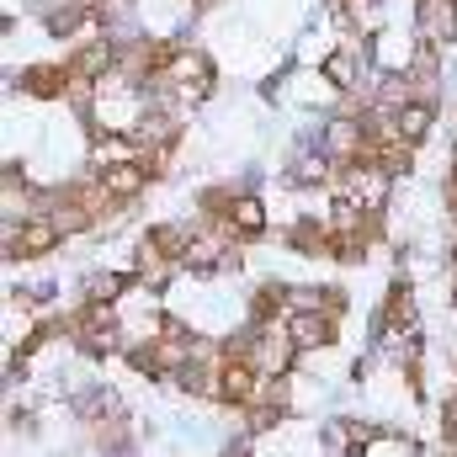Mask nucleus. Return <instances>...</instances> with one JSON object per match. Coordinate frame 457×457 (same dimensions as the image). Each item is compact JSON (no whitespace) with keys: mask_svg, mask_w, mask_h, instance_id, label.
Segmentation results:
<instances>
[{"mask_svg":"<svg viewBox=\"0 0 457 457\" xmlns=\"http://www.w3.org/2000/svg\"><path fill=\"white\" fill-rule=\"evenodd\" d=\"M320 149L336 160V165H356V160H367V117L361 112H341L330 117L325 128H320Z\"/></svg>","mask_w":457,"mask_h":457,"instance_id":"f257e3e1","label":"nucleus"},{"mask_svg":"<svg viewBox=\"0 0 457 457\" xmlns=\"http://www.w3.org/2000/svg\"><path fill=\"white\" fill-rule=\"evenodd\" d=\"M59 239H64V228L54 224L48 213H32V219L5 228V261H43Z\"/></svg>","mask_w":457,"mask_h":457,"instance_id":"f03ea898","label":"nucleus"},{"mask_svg":"<svg viewBox=\"0 0 457 457\" xmlns=\"http://www.w3.org/2000/svg\"><path fill=\"white\" fill-rule=\"evenodd\" d=\"M287 330H293V345H298V351H314V345H330L341 336V314L298 309V314H287Z\"/></svg>","mask_w":457,"mask_h":457,"instance_id":"7ed1b4c3","label":"nucleus"},{"mask_svg":"<svg viewBox=\"0 0 457 457\" xmlns=\"http://www.w3.org/2000/svg\"><path fill=\"white\" fill-rule=\"evenodd\" d=\"M96 176H102V187L112 192L122 208H128V203H133V197H138V192L154 181V176L144 170V160H122V165H107V170H96Z\"/></svg>","mask_w":457,"mask_h":457,"instance_id":"20e7f679","label":"nucleus"},{"mask_svg":"<svg viewBox=\"0 0 457 457\" xmlns=\"http://www.w3.org/2000/svg\"><path fill=\"white\" fill-rule=\"evenodd\" d=\"M394 128H399L404 144H420V138L436 128V102H404V107L394 112Z\"/></svg>","mask_w":457,"mask_h":457,"instance_id":"39448f33","label":"nucleus"},{"mask_svg":"<svg viewBox=\"0 0 457 457\" xmlns=\"http://www.w3.org/2000/svg\"><path fill=\"white\" fill-rule=\"evenodd\" d=\"M378 325H383V330H415V298H410V287H404V282H394V287H388Z\"/></svg>","mask_w":457,"mask_h":457,"instance_id":"423d86ee","label":"nucleus"},{"mask_svg":"<svg viewBox=\"0 0 457 457\" xmlns=\"http://www.w3.org/2000/svg\"><path fill=\"white\" fill-rule=\"evenodd\" d=\"M228 228H234L239 239H261V234H266V203H261V197H234Z\"/></svg>","mask_w":457,"mask_h":457,"instance_id":"0eeeda50","label":"nucleus"},{"mask_svg":"<svg viewBox=\"0 0 457 457\" xmlns=\"http://www.w3.org/2000/svg\"><path fill=\"white\" fill-rule=\"evenodd\" d=\"M325 80H330L336 91H356V48H351V43L325 59Z\"/></svg>","mask_w":457,"mask_h":457,"instance_id":"6e6552de","label":"nucleus"},{"mask_svg":"<svg viewBox=\"0 0 457 457\" xmlns=\"http://www.w3.org/2000/svg\"><path fill=\"white\" fill-rule=\"evenodd\" d=\"M453 271H457V250H453Z\"/></svg>","mask_w":457,"mask_h":457,"instance_id":"1a4fd4ad","label":"nucleus"}]
</instances>
